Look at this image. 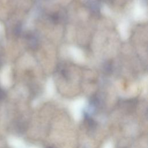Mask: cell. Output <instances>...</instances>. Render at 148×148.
<instances>
[{
  "mask_svg": "<svg viewBox=\"0 0 148 148\" xmlns=\"http://www.w3.org/2000/svg\"><path fill=\"white\" fill-rule=\"evenodd\" d=\"M48 148H54V147H48Z\"/></svg>",
  "mask_w": 148,
  "mask_h": 148,
  "instance_id": "obj_2",
  "label": "cell"
},
{
  "mask_svg": "<svg viewBox=\"0 0 148 148\" xmlns=\"http://www.w3.org/2000/svg\"><path fill=\"white\" fill-rule=\"evenodd\" d=\"M1 61H0V66H1Z\"/></svg>",
  "mask_w": 148,
  "mask_h": 148,
  "instance_id": "obj_3",
  "label": "cell"
},
{
  "mask_svg": "<svg viewBox=\"0 0 148 148\" xmlns=\"http://www.w3.org/2000/svg\"><path fill=\"white\" fill-rule=\"evenodd\" d=\"M3 96H4V92H3V91L0 88V98H3Z\"/></svg>",
  "mask_w": 148,
  "mask_h": 148,
  "instance_id": "obj_1",
  "label": "cell"
}]
</instances>
